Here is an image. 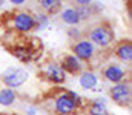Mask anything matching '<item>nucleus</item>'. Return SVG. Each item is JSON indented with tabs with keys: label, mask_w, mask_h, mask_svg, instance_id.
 I'll return each instance as SVG.
<instances>
[{
	"label": "nucleus",
	"mask_w": 132,
	"mask_h": 115,
	"mask_svg": "<svg viewBox=\"0 0 132 115\" xmlns=\"http://www.w3.org/2000/svg\"><path fill=\"white\" fill-rule=\"evenodd\" d=\"M45 103L51 115H77L85 106L83 98L69 89H54L46 95Z\"/></svg>",
	"instance_id": "f257e3e1"
},
{
	"label": "nucleus",
	"mask_w": 132,
	"mask_h": 115,
	"mask_svg": "<svg viewBox=\"0 0 132 115\" xmlns=\"http://www.w3.org/2000/svg\"><path fill=\"white\" fill-rule=\"evenodd\" d=\"M0 26H3L8 32L14 34H29L37 31L35 14L29 9H12L6 11L0 15Z\"/></svg>",
	"instance_id": "f03ea898"
},
{
	"label": "nucleus",
	"mask_w": 132,
	"mask_h": 115,
	"mask_svg": "<svg viewBox=\"0 0 132 115\" xmlns=\"http://www.w3.org/2000/svg\"><path fill=\"white\" fill-rule=\"evenodd\" d=\"M9 36L12 38V41L5 43V46L11 52V55H14L20 61L28 63L40 55L42 43L37 38H29L26 37V34H14V32H9Z\"/></svg>",
	"instance_id": "7ed1b4c3"
},
{
	"label": "nucleus",
	"mask_w": 132,
	"mask_h": 115,
	"mask_svg": "<svg viewBox=\"0 0 132 115\" xmlns=\"http://www.w3.org/2000/svg\"><path fill=\"white\" fill-rule=\"evenodd\" d=\"M83 37L89 40L95 48L108 49L115 41V31H114V26L111 22L103 20V22L94 23L92 26H89L88 31L83 32Z\"/></svg>",
	"instance_id": "20e7f679"
},
{
	"label": "nucleus",
	"mask_w": 132,
	"mask_h": 115,
	"mask_svg": "<svg viewBox=\"0 0 132 115\" xmlns=\"http://www.w3.org/2000/svg\"><path fill=\"white\" fill-rule=\"evenodd\" d=\"M38 77H40L43 81L49 83V84L60 86V84H63L66 81L68 74L62 69L60 63H59L57 60H52V58H51V60H46V61L38 68Z\"/></svg>",
	"instance_id": "39448f33"
},
{
	"label": "nucleus",
	"mask_w": 132,
	"mask_h": 115,
	"mask_svg": "<svg viewBox=\"0 0 132 115\" xmlns=\"http://www.w3.org/2000/svg\"><path fill=\"white\" fill-rule=\"evenodd\" d=\"M108 95L109 98L114 101V104L120 106V108H125V109H131V103H132V83L131 78L121 81V83H117V84H112L109 89H108Z\"/></svg>",
	"instance_id": "423d86ee"
},
{
	"label": "nucleus",
	"mask_w": 132,
	"mask_h": 115,
	"mask_svg": "<svg viewBox=\"0 0 132 115\" xmlns=\"http://www.w3.org/2000/svg\"><path fill=\"white\" fill-rule=\"evenodd\" d=\"M71 54H74L81 63H88L91 65L94 61V58L97 57V48L85 37L74 40L71 43Z\"/></svg>",
	"instance_id": "0eeeda50"
},
{
	"label": "nucleus",
	"mask_w": 132,
	"mask_h": 115,
	"mask_svg": "<svg viewBox=\"0 0 132 115\" xmlns=\"http://www.w3.org/2000/svg\"><path fill=\"white\" fill-rule=\"evenodd\" d=\"M101 78L111 84H117L131 78V75H129V71L123 68L120 63H108L101 68Z\"/></svg>",
	"instance_id": "6e6552de"
},
{
	"label": "nucleus",
	"mask_w": 132,
	"mask_h": 115,
	"mask_svg": "<svg viewBox=\"0 0 132 115\" xmlns=\"http://www.w3.org/2000/svg\"><path fill=\"white\" fill-rule=\"evenodd\" d=\"M28 77H29L28 72L25 69H22V68H9L8 71H5L2 74L0 80H2V83H3L5 87L17 89V87H20L22 84L26 83Z\"/></svg>",
	"instance_id": "1a4fd4ad"
},
{
	"label": "nucleus",
	"mask_w": 132,
	"mask_h": 115,
	"mask_svg": "<svg viewBox=\"0 0 132 115\" xmlns=\"http://www.w3.org/2000/svg\"><path fill=\"white\" fill-rule=\"evenodd\" d=\"M114 57L123 63V65H131L132 63V41L131 38H123L115 43L114 46Z\"/></svg>",
	"instance_id": "9d476101"
},
{
	"label": "nucleus",
	"mask_w": 132,
	"mask_h": 115,
	"mask_svg": "<svg viewBox=\"0 0 132 115\" xmlns=\"http://www.w3.org/2000/svg\"><path fill=\"white\" fill-rule=\"evenodd\" d=\"M59 63H60L62 69L65 71L66 74L74 75V77L80 75V72L85 69V63H81L74 54H63V55L60 57Z\"/></svg>",
	"instance_id": "9b49d317"
},
{
	"label": "nucleus",
	"mask_w": 132,
	"mask_h": 115,
	"mask_svg": "<svg viewBox=\"0 0 132 115\" xmlns=\"http://www.w3.org/2000/svg\"><path fill=\"white\" fill-rule=\"evenodd\" d=\"M78 83H80V86L83 89L91 91V89H94L98 84V75L92 69H89V68L88 69H83L80 72V75H78Z\"/></svg>",
	"instance_id": "f8f14e48"
},
{
	"label": "nucleus",
	"mask_w": 132,
	"mask_h": 115,
	"mask_svg": "<svg viewBox=\"0 0 132 115\" xmlns=\"http://www.w3.org/2000/svg\"><path fill=\"white\" fill-rule=\"evenodd\" d=\"M60 20L68 26H78L81 23L75 6H68L65 9H62L60 11Z\"/></svg>",
	"instance_id": "ddd939ff"
},
{
	"label": "nucleus",
	"mask_w": 132,
	"mask_h": 115,
	"mask_svg": "<svg viewBox=\"0 0 132 115\" xmlns=\"http://www.w3.org/2000/svg\"><path fill=\"white\" fill-rule=\"evenodd\" d=\"M38 6L42 8L43 14L54 15L63 9V0H38Z\"/></svg>",
	"instance_id": "4468645a"
},
{
	"label": "nucleus",
	"mask_w": 132,
	"mask_h": 115,
	"mask_svg": "<svg viewBox=\"0 0 132 115\" xmlns=\"http://www.w3.org/2000/svg\"><path fill=\"white\" fill-rule=\"evenodd\" d=\"M86 108V114L88 115H111L106 104L101 100H92L88 104H85Z\"/></svg>",
	"instance_id": "2eb2a0df"
},
{
	"label": "nucleus",
	"mask_w": 132,
	"mask_h": 115,
	"mask_svg": "<svg viewBox=\"0 0 132 115\" xmlns=\"http://www.w3.org/2000/svg\"><path fill=\"white\" fill-rule=\"evenodd\" d=\"M17 100V92L9 87H2L0 89V104L2 106H12Z\"/></svg>",
	"instance_id": "dca6fc26"
},
{
	"label": "nucleus",
	"mask_w": 132,
	"mask_h": 115,
	"mask_svg": "<svg viewBox=\"0 0 132 115\" xmlns=\"http://www.w3.org/2000/svg\"><path fill=\"white\" fill-rule=\"evenodd\" d=\"M77 8V12H78V17L80 20H89L91 17H94L97 14V9L94 8V5H86V6H75Z\"/></svg>",
	"instance_id": "f3484780"
},
{
	"label": "nucleus",
	"mask_w": 132,
	"mask_h": 115,
	"mask_svg": "<svg viewBox=\"0 0 132 115\" xmlns=\"http://www.w3.org/2000/svg\"><path fill=\"white\" fill-rule=\"evenodd\" d=\"M94 0H72V3H75L77 6H86V5H92Z\"/></svg>",
	"instance_id": "a211bd4d"
},
{
	"label": "nucleus",
	"mask_w": 132,
	"mask_h": 115,
	"mask_svg": "<svg viewBox=\"0 0 132 115\" xmlns=\"http://www.w3.org/2000/svg\"><path fill=\"white\" fill-rule=\"evenodd\" d=\"M11 5H14V6H20V5H23L26 0H8Z\"/></svg>",
	"instance_id": "6ab92c4d"
},
{
	"label": "nucleus",
	"mask_w": 132,
	"mask_h": 115,
	"mask_svg": "<svg viewBox=\"0 0 132 115\" xmlns=\"http://www.w3.org/2000/svg\"><path fill=\"white\" fill-rule=\"evenodd\" d=\"M0 115H17V114H8V112H0Z\"/></svg>",
	"instance_id": "aec40b11"
},
{
	"label": "nucleus",
	"mask_w": 132,
	"mask_h": 115,
	"mask_svg": "<svg viewBox=\"0 0 132 115\" xmlns=\"http://www.w3.org/2000/svg\"><path fill=\"white\" fill-rule=\"evenodd\" d=\"M0 5H3V0H0Z\"/></svg>",
	"instance_id": "412c9836"
},
{
	"label": "nucleus",
	"mask_w": 132,
	"mask_h": 115,
	"mask_svg": "<svg viewBox=\"0 0 132 115\" xmlns=\"http://www.w3.org/2000/svg\"><path fill=\"white\" fill-rule=\"evenodd\" d=\"M128 2H129V0H128Z\"/></svg>",
	"instance_id": "4be33fe9"
}]
</instances>
